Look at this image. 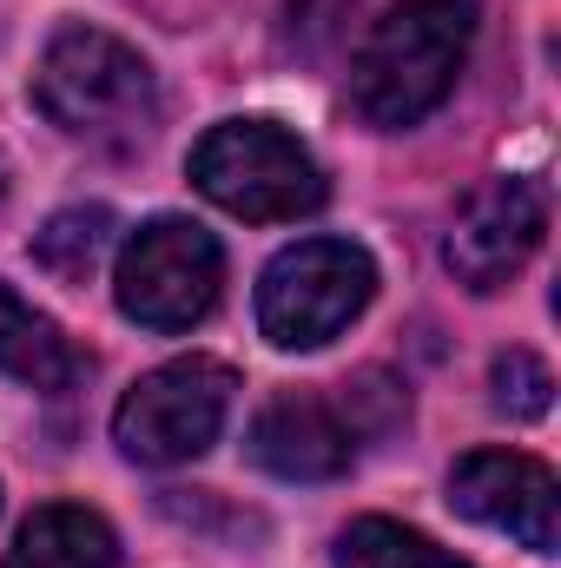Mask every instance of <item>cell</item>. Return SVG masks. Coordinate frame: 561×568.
I'll use <instances>...</instances> for the list:
<instances>
[{
	"label": "cell",
	"instance_id": "2",
	"mask_svg": "<svg viewBox=\"0 0 561 568\" xmlns=\"http://www.w3.org/2000/svg\"><path fill=\"white\" fill-rule=\"evenodd\" d=\"M33 106L93 145H140L159 126V80L140 47L100 27H60L33 67Z\"/></svg>",
	"mask_w": 561,
	"mask_h": 568
},
{
	"label": "cell",
	"instance_id": "7",
	"mask_svg": "<svg viewBox=\"0 0 561 568\" xmlns=\"http://www.w3.org/2000/svg\"><path fill=\"white\" fill-rule=\"evenodd\" d=\"M225 284V252L205 225L192 219H152L120 245L113 291L120 311L145 331H192L198 317H212Z\"/></svg>",
	"mask_w": 561,
	"mask_h": 568
},
{
	"label": "cell",
	"instance_id": "12",
	"mask_svg": "<svg viewBox=\"0 0 561 568\" xmlns=\"http://www.w3.org/2000/svg\"><path fill=\"white\" fill-rule=\"evenodd\" d=\"M337 568H469V562L436 549L422 529H404L390 516H357L337 536Z\"/></svg>",
	"mask_w": 561,
	"mask_h": 568
},
{
	"label": "cell",
	"instance_id": "9",
	"mask_svg": "<svg viewBox=\"0 0 561 568\" xmlns=\"http://www.w3.org/2000/svg\"><path fill=\"white\" fill-rule=\"evenodd\" d=\"M449 503L482 523V529H502L516 536L522 549L536 556H555L561 542V489L555 469L522 456V449H469L456 469H449Z\"/></svg>",
	"mask_w": 561,
	"mask_h": 568
},
{
	"label": "cell",
	"instance_id": "10",
	"mask_svg": "<svg viewBox=\"0 0 561 568\" xmlns=\"http://www.w3.org/2000/svg\"><path fill=\"white\" fill-rule=\"evenodd\" d=\"M0 568H120V536L86 503H47L20 523Z\"/></svg>",
	"mask_w": 561,
	"mask_h": 568
},
{
	"label": "cell",
	"instance_id": "14",
	"mask_svg": "<svg viewBox=\"0 0 561 568\" xmlns=\"http://www.w3.org/2000/svg\"><path fill=\"white\" fill-rule=\"evenodd\" d=\"M489 390H496V410H502V417L529 424V417H542V410H549L555 377H549V364H542L536 351H502V357H496V371H489Z\"/></svg>",
	"mask_w": 561,
	"mask_h": 568
},
{
	"label": "cell",
	"instance_id": "13",
	"mask_svg": "<svg viewBox=\"0 0 561 568\" xmlns=\"http://www.w3.org/2000/svg\"><path fill=\"white\" fill-rule=\"evenodd\" d=\"M106 239H113V212H106V205H73V212H60V219L33 239V258H40L47 272H60V278H86V272L100 265Z\"/></svg>",
	"mask_w": 561,
	"mask_h": 568
},
{
	"label": "cell",
	"instance_id": "8",
	"mask_svg": "<svg viewBox=\"0 0 561 568\" xmlns=\"http://www.w3.org/2000/svg\"><path fill=\"white\" fill-rule=\"evenodd\" d=\"M549 239V192L542 179H482L462 205H456V225L442 239V258L449 272L469 284V291H502Z\"/></svg>",
	"mask_w": 561,
	"mask_h": 568
},
{
	"label": "cell",
	"instance_id": "4",
	"mask_svg": "<svg viewBox=\"0 0 561 568\" xmlns=\"http://www.w3.org/2000/svg\"><path fill=\"white\" fill-rule=\"evenodd\" d=\"M344 390L350 397H317V390L272 397L258 410V424H252V456L284 483H330V476H344L370 429H390L410 410L404 390H390L384 377H357Z\"/></svg>",
	"mask_w": 561,
	"mask_h": 568
},
{
	"label": "cell",
	"instance_id": "3",
	"mask_svg": "<svg viewBox=\"0 0 561 568\" xmlns=\"http://www.w3.org/2000/svg\"><path fill=\"white\" fill-rule=\"evenodd\" d=\"M192 185L252 225H284L324 205V165L310 159V145L284 133L272 120H225L192 145Z\"/></svg>",
	"mask_w": 561,
	"mask_h": 568
},
{
	"label": "cell",
	"instance_id": "6",
	"mask_svg": "<svg viewBox=\"0 0 561 568\" xmlns=\"http://www.w3.org/2000/svg\"><path fill=\"white\" fill-rule=\"evenodd\" d=\"M232 364L218 357H172L159 371H145L140 384L120 397L113 410V443L152 463V469H172V463H192L218 443V429L232 417Z\"/></svg>",
	"mask_w": 561,
	"mask_h": 568
},
{
	"label": "cell",
	"instance_id": "11",
	"mask_svg": "<svg viewBox=\"0 0 561 568\" xmlns=\"http://www.w3.org/2000/svg\"><path fill=\"white\" fill-rule=\"evenodd\" d=\"M0 371L20 377V384H33V390H67V384L80 377V357H73V344L60 337V324L40 317V311H33L20 291H7V284H0Z\"/></svg>",
	"mask_w": 561,
	"mask_h": 568
},
{
	"label": "cell",
	"instance_id": "1",
	"mask_svg": "<svg viewBox=\"0 0 561 568\" xmlns=\"http://www.w3.org/2000/svg\"><path fill=\"white\" fill-rule=\"evenodd\" d=\"M476 40V0H397L350 60V113L377 133L429 120Z\"/></svg>",
	"mask_w": 561,
	"mask_h": 568
},
{
	"label": "cell",
	"instance_id": "5",
	"mask_svg": "<svg viewBox=\"0 0 561 568\" xmlns=\"http://www.w3.org/2000/svg\"><path fill=\"white\" fill-rule=\"evenodd\" d=\"M377 297V258L350 239H304L265 265L258 284V331L278 351L330 344L364 304Z\"/></svg>",
	"mask_w": 561,
	"mask_h": 568
}]
</instances>
